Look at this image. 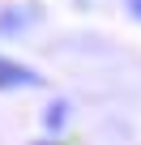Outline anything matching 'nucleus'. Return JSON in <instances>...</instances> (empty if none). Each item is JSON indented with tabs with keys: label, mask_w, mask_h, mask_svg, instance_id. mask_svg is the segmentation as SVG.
Returning a JSON list of instances; mask_svg holds the SVG:
<instances>
[{
	"label": "nucleus",
	"mask_w": 141,
	"mask_h": 145,
	"mask_svg": "<svg viewBox=\"0 0 141 145\" xmlns=\"http://www.w3.org/2000/svg\"><path fill=\"white\" fill-rule=\"evenodd\" d=\"M132 13H137V17H141V0H132Z\"/></svg>",
	"instance_id": "nucleus-1"
}]
</instances>
